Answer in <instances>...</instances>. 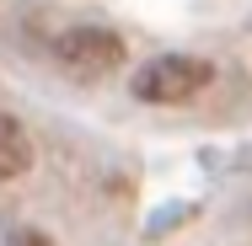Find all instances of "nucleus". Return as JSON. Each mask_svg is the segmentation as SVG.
I'll use <instances>...</instances> for the list:
<instances>
[{"label": "nucleus", "mask_w": 252, "mask_h": 246, "mask_svg": "<svg viewBox=\"0 0 252 246\" xmlns=\"http://www.w3.org/2000/svg\"><path fill=\"white\" fill-rule=\"evenodd\" d=\"M209 81H215V64L209 59H199V54H161V59L134 70L129 91L140 102H151V107H183V102L199 97Z\"/></svg>", "instance_id": "nucleus-1"}, {"label": "nucleus", "mask_w": 252, "mask_h": 246, "mask_svg": "<svg viewBox=\"0 0 252 246\" xmlns=\"http://www.w3.org/2000/svg\"><path fill=\"white\" fill-rule=\"evenodd\" d=\"M5 246H54V241L43 236V230H11V236H5Z\"/></svg>", "instance_id": "nucleus-4"}, {"label": "nucleus", "mask_w": 252, "mask_h": 246, "mask_svg": "<svg viewBox=\"0 0 252 246\" xmlns=\"http://www.w3.org/2000/svg\"><path fill=\"white\" fill-rule=\"evenodd\" d=\"M54 59L81 75V81H97V75H113L124 64V38L113 27H70L54 38Z\"/></svg>", "instance_id": "nucleus-2"}, {"label": "nucleus", "mask_w": 252, "mask_h": 246, "mask_svg": "<svg viewBox=\"0 0 252 246\" xmlns=\"http://www.w3.org/2000/svg\"><path fill=\"white\" fill-rule=\"evenodd\" d=\"M27 166H32V139H27V129H22L11 112H0V182H16Z\"/></svg>", "instance_id": "nucleus-3"}]
</instances>
